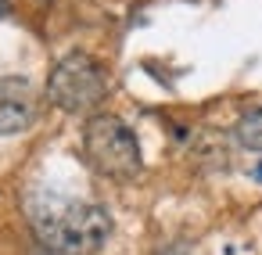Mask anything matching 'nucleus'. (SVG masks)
<instances>
[{
  "label": "nucleus",
  "mask_w": 262,
  "mask_h": 255,
  "mask_svg": "<svg viewBox=\"0 0 262 255\" xmlns=\"http://www.w3.org/2000/svg\"><path fill=\"white\" fill-rule=\"evenodd\" d=\"M40 119V94L26 76H0V137H18Z\"/></svg>",
  "instance_id": "20e7f679"
},
{
  "label": "nucleus",
  "mask_w": 262,
  "mask_h": 255,
  "mask_svg": "<svg viewBox=\"0 0 262 255\" xmlns=\"http://www.w3.org/2000/svg\"><path fill=\"white\" fill-rule=\"evenodd\" d=\"M26 216L51 255H94L112 237V216L104 205L61 190H29Z\"/></svg>",
  "instance_id": "f257e3e1"
},
{
  "label": "nucleus",
  "mask_w": 262,
  "mask_h": 255,
  "mask_svg": "<svg viewBox=\"0 0 262 255\" xmlns=\"http://www.w3.org/2000/svg\"><path fill=\"white\" fill-rule=\"evenodd\" d=\"M112 94V79L97 58L72 51L47 76V101L65 115H97L104 97Z\"/></svg>",
  "instance_id": "7ed1b4c3"
},
{
  "label": "nucleus",
  "mask_w": 262,
  "mask_h": 255,
  "mask_svg": "<svg viewBox=\"0 0 262 255\" xmlns=\"http://www.w3.org/2000/svg\"><path fill=\"white\" fill-rule=\"evenodd\" d=\"M237 144L244 147V151H255V155H262V104L258 108H248L241 119H237Z\"/></svg>",
  "instance_id": "39448f33"
},
{
  "label": "nucleus",
  "mask_w": 262,
  "mask_h": 255,
  "mask_svg": "<svg viewBox=\"0 0 262 255\" xmlns=\"http://www.w3.org/2000/svg\"><path fill=\"white\" fill-rule=\"evenodd\" d=\"M83 155L94 165V173L115 180V183H129L140 176L144 169V155H140V140L137 133L108 112H97L86 119L83 126Z\"/></svg>",
  "instance_id": "f03ea898"
}]
</instances>
